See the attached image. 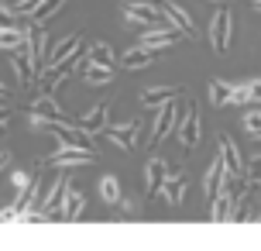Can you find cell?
<instances>
[{"label":"cell","mask_w":261,"mask_h":251,"mask_svg":"<svg viewBox=\"0 0 261 251\" xmlns=\"http://www.w3.org/2000/svg\"><path fill=\"white\" fill-rule=\"evenodd\" d=\"M175 41H179V31H175V28H148V31H144L141 38H138V45H144V48H151V52H162V48H169V45H175Z\"/></svg>","instance_id":"cell-7"},{"label":"cell","mask_w":261,"mask_h":251,"mask_svg":"<svg viewBox=\"0 0 261 251\" xmlns=\"http://www.w3.org/2000/svg\"><path fill=\"white\" fill-rule=\"evenodd\" d=\"M258 220H261V213H258Z\"/></svg>","instance_id":"cell-34"},{"label":"cell","mask_w":261,"mask_h":251,"mask_svg":"<svg viewBox=\"0 0 261 251\" xmlns=\"http://www.w3.org/2000/svg\"><path fill=\"white\" fill-rule=\"evenodd\" d=\"M83 59H86V62H100V66H114L117 69V59H114V52H110V45H103V41L90 45V52L83 48Z\"/></svg>","instance_id":"cell-21"},{"label":"cell","mask_w":261,"mask_h":251,"mask_svg":"<svg viewBox=\"0 0 261 251\" xmlns=\"http://www.w3.org/2000/svg\"><path fill=\"white\" fill-rule=\"evenodd\" d=\"M55 120H65V114L52 100V93H38V96L31 100V128H48Z\"/></svg>","instance_id":"cell-3"},{"label":"cell","mask_w":261,"mask_h":251,"mask_svg":"<svg viewBox=\"0 0 261 251\" xmlns=\"http://www.w3.org/2000/svg\"><path fill=\"white\" fill-rule=\"evenodd\" d=\"M62 4H65V0H38V4L31 7V21H35V24H45V21H48Z\"/></svg>","instance_id":"cell-24"},{"label":"cell","mask_w":261,"mask_h":251,"mask_svg":"<svg viewBox=\"0 0 261 251\" xmlns=\"http://www.w3.org/2000/svg\"><path fill=\"white\" fill-rule=\"evenodd\" d=\"M186 110V107H182ZM182 110L175 107V100H169V104H162L158 107V114H155V124H151V145H162L169 134L179 131V120H182Z\"/></svg>","instance_id":"cell-1"},{"label":"cell","mask_w":261,"mask_h":251,"mask_svg":"<svg viewBox=\"0 0 261 251\" xmlns=\"http://www.w3.org/2000/svg\"><path fill=\"white\" fill-rule=\"evenodd\" d=\"M100 196H103L107 203H117L120 199V186H117L114 175H103V179H100Z\"/></svg>","instance_id":"cell-26"},{"label":"cell","mask_w":261,"mask_h":251,"mask_svg":"<svg viewBox=\"0 0 261 251\" xmlns=\"http://www.w3.org/2000/svg\"><path fill=\"white\" fill-rule=\"evenodd\" d=\"M69 193H72L69 175L55 179L52 189H48V193L38 199V203H41V213H45V220H62V207H65V199H69Z\"/></svg>","instance_id":"cell-2"},{"label":"cell","mask_w":261,"mask_h":251,"mask_svg":"<svg viewBox=\"0 0 261 251\" xmlns=\"http://www.w3.org/2000/svg\"><path fill=\"white\" fill-rule=\"evenodd\" d=\"M175 93H182V90L179 86H155V90L141 93V104L144 107H162V104H169V100H175Z\"/></svg>","instance_id":"cell-19"},{"label":"cell","mask_w":261,"mask_h":251,"mask_svg":"<svg viewBox=\"0 0 261 251\" xmlns=\"http://www.w3.org/2000/svg\"><path fill=\"white\" fill-rule=\"evenodd\" d=\"M151 59H155V52H151V48L134 45V48H127V52L120 55V66H124V69H141V66H148Z\"/></svg>","instance_id":"cell-18"},{"label":"cell","mask_w":261,"mask_h":251,"mask_svg":"<svg viewBox=\"0 0 261 251\" xmlns=\"http://www.w3.org/2000/svg\"><path fill=\"white\" fill-rule=\"evenodd\" d=\"M162 17L169 21L179 35H193L196 24H193V17H189V11L186 7H179V4H169V7H162Z\"/></svg>","instance_id":"cell-14"},{"label":"cell","mask_w":261,"mask_h":251,"mask_svg":"<svg viewBox=\"0 0 261 251\" xmlns=\"http://www.w3.org/2000/svg\"><path fill=\"white\" fill-rule=\"evenodd\" d=\"M179 138H182L186 148H196L199 145V110L196 107H186L182 110V120H179Z\"/></svg>","instance_id":"cell-11"},{"label":"cell","mask_w":261,"mask_h":251,"mask_svg":"<svg viewBox=\"0 0 261 251\" xmlns=\"http://www.w3.org/2000/svg\"><path fill=\"white\" fill-rule=\"evenodd\" d=\"M28 183H31V179H28V172H14V186H17V189L28 186Z\"/></svg>","instance_id":"cell-30"},{"label":"cell","mask_w":261,"mask_h":251,"mask_svg":"<svg viewBox=\"0 0 261 251\" xmlns=\"http://www.w3.org/2000/svg\"><path fill=\"white\" fill-rule=\"evenodd\" d=\"M234 104H261V80H248L234 86Z\"/></svg>","instance_id":"cell-20"},{"label":"cell","mask_w":261,"mask_h":251,"mask_svg":"<svg viewBox=\"0 0 261 251\" xmlns=\"http://www.w3.org/2000/svg\"><path fill=\"white\" fill-rule=\"evenodd\" d=\"M107 114H110V104L103 100V104H96V107H93L90 114H83V117H76L72 124H76V128H79L83 134H90V138H93V134H100V131L107 128Z\"/></svg>","instance_id":"cell-8"},{"label":"cell","mask_w":261,"mask_h":251,"mask_svg":"<svg viewBox=\"0 0 261 251\" xmlns=\"http://www.w3.org/2000/svg\"><path fill=\"white\" fill-rule=\"evenodd\" d=\"M244 179H248L251 186H261V155H254V159L244 165Z\"/></svg>","instance_id":"cell-27"},{"label":"cell","mask_w":261,"mask_h":251,"mask_svg":"<svg viewBox=\"0 0 261 251\" xmlns=\"http://www.w3.org/2000/svg\"><path fill=\"white\" fill-rule=\"evenodd\" d=\"M90 162H93V152L72 145V141H62V148L48 155V165H62V169L65 165H90Z\"/></svg>","instance_id":"cell-4"},{"label":"cell","mask_w":261,"mask_h":251,"mask_svg":"<svg viewBox=\"0 0 261 251\" xmlns=\"http://www.w3.org/2000/svg\"><path fill=\"white\" fill-rule=\"evenodd\" d=\"M83 213H86V199L79 196V193H69V199H65V207H62V224H72Z\"/></svg>","instance_id":"cell-23"},{"label":"cell","mask_w":261,"mask_h":251,"mask_svg":"<svg viewBox=\"0 0 261 251\" xmlns=\"http://www.w3.org/2000/svg\"><path fill=\"white\" fill-rule=\"evenodd\" d=\"M165 175H169V165L162 159H151L148 162V169H144V193L148 196H158L162 193V183H165Z\"/></svg>","instance_id":"cell-12"},{"label":"cell","mask_w":261,"mask_h":251,"mask_svg":"<svg viewBox=\"0 0 261 251\" xmlns=\"http://www.w3.org/2000/svg\"><path fill=\"white\" fill-rule=\"evenodd\" d=\"M220 162L227 172H234V175H244V159H241V152H237V141L230 134H220Z\"/></svg>","instance_id":"cell-10"},{"label":"cell","mask_w":261,"mask_h":251,"mask_svg":"<svg viewBox=\"0 0 261 251\" xmlns=\"http://www.w3.org/2000/svg\"><path fill=\"white\" fill-rule=\"evenodd\" d=\"M138 131H141V124H138V120H124V124H110V128H103V134L120 148V152H130V148H134Z\"/></svg>","instance_id":"cell-6"},{"label":"cell","mask_w":261,"mask_h":251,"mask_svg":"<svg viewBox=\"0 0 261 251\" xmlns=\"http://www.w3.org/2000/svg\"><path fill=\"white\" fill-rule=\"evenodd\" d=\"M230 31H234L230 11H217L213 14V24H210V41H213L217 52H227V48H230Z\"/></svg>","instance_id":"cell-5"},{"label":"cell","mask_w":261,"mask_h":251,"mask_svg":"<svg viewBox=\"0 0 261 251\" xmlns=\"http://www.w3.org/2000/svg\"><path fill=\"white\" fill-rule=\"evenodd\" d=\"M79 66H83V80L86 83H110L114 80V66H100V62H86V59H79Z\"/></svg>","instance_id":"cell-16"},{"label":"cell","mask_w":261,"mask_h":251,"mask_svg":"<svg viewBox=\"0 0 261 251\" xmlns=\"http://www.w3.org/2000/svg\"><path fill=\"white\" fill-rule=\"evenodd\" d=\"M223 162L220 159H213V165L206 169V175H203V193H206V199H213L217 193H220V183H223Z\"/></svg>","instance_id":"cell-17"},{"label":"cell","mask_w":261,"mask_h":251,"mask_svg":"<svg viewBox=\"0 0 261 251\" xmlns=\"http://www.w3.org/2000/svg\"><path fill=\"white\" fill-rule=\"evenodd\" d=\"M186 183H189V179H186L182 172H175V175H165V183H162V196H165V203H169V207H179V203H182L186 199Z\"/></svg>","instance_id":"cell-13"},{"label":"cell","mask_w":261,"mask_h":251,"mask_svg":"<svg viewBox=\"0 0 261 251\" xmlns=\"http://www.w3.org/2000/svg\"><path fill=\"white\" fill-rule=\"evenodd\" d=\"M210 100H213V107H227L234 104V86L223 80H213L210 83Z\"/></svg>","instance_id":"cell-22"},{"label":"cell","mask_w":261,"mask_h":251,"mask_svg":"<svg viewBox=\"0 0 261 251\" xmlns=\"http://www.w3.org/2000/svg\"><path fill=\"white\" fill-rule=\"evenodd\" d=\"M7 162H11V155H7V152H0V169H4Z\"/></svg>","instance_id":"cell-32"},{"label":"cell","mask_w":261,"mask_h":251,"mask_svg":"<svg viewBox=\"0 0 261 251\" xmlns=\"http://www.w3.org/2000/svg\"><path fill=\"white\" fill-rule=\"evenodd\" d=\"M24 45V31H17V28H0V48H7V52H17Z\"/></svg>","instance_id":"cell-25"},{"label":"cell","mask_w":261,"mask_h":251,"mask_svg":"<svg viewBox=\"0 0 261 251\" xmlns=\"http://www.w3.org/2000/svg\"><path fill=\"white\" fill-rule=\"evenodd\" d=\"M210 203H213V210H210V220H213V224H227V220L234 217V203H237V196H230L227 189H220V193L210 199Z\"/></svg>","instance_id":"cell-15"},{"label":"cell","mask_w":261,"mask_h":251,"mask_svg":"<svg viewBox=\"0 0 261 251\" xmlns=\"http://www.w3.org/2000/svg\"><path fill=\"white\" fill-rule=\"evenodd\" d=\"M124 14H127V21L144 24V28H151V24H158V21H162V7L148 4V0H134V4H127V7H124Z\"/></svg>","instance_id":"cell-9"},{"label":"cell","mask_w":261,"mask_h":251,"mask_svg":"<svg viewBox=\"0 0 261 251\" xmlns=\"http://www.w3.org/2000/svg\"><path fill=\"white\" fill-rule=\"evenodd\" d=\"M7 128V107H0V131Z\"/></svg>","instance_id":"cell-31"},{"label":"cell","mask_w":261,"mask_h":251,"mask_svg":"<svg viewBox=\"0 0 261 251\" xmlns=\"http://www.w3.org/2000/svg\"><path fill=\"white\" fill-rule=\"evenodd\" d=\"M244 131L248 134L261 131V110H248V114H244Z\"/></svg>","instance_id":"cell-28"},{"label":"cell","mask_w":261,"mask_h":251,"mask_svg":"<svg viewBox=\"0 0 261 251\" xmlns=\"http://www.w3.org/2000/svg\"><path fill=\"white\" fill-rule=\"evenodd\" d=\"M14 17H17V11H14V7H0V28L14 24Z\"/></svg>","instance_id":"cell-29"},{"label":"cell","mask_w":261,"mask_h":251,"mask_svg":"<svg viewBox=\"0 0 261 251\" xmlns=\"http://www.w3.org/2000/svg\"><path fill=\"white\" fill-rule=\"evenodd\" d=\"M254 11H258V14H261V0H254Z\"/></svg>","instance_id":"cell-33"}]
</instances>
